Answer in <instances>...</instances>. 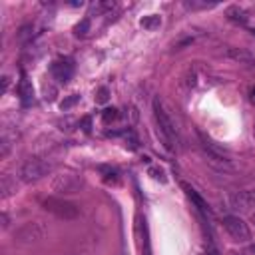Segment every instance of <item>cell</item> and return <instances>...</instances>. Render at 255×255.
<instances>
[{"instance_id":"18","label":"cell","mask_w":255,"mask_h":255,"mask_svg":"<svg viewBox=\"0 0 255 255\" xmlns=\"http://www.w3.org/2000/svg\"><path fill=\"white\" fill-rule=\"evenodd\" d=\"M78 102H80V96H78V94H72L70 98H66V100H62V104H60V108H62V110H70V108H72L74 104H78Z\"/></svg>"},{"instance_id":"27","label":"cell","mask_w":255,"mask_h":255,"mask_svg":"<svg viewBox=\"0 0 255 255\" xmlns=\"http://www.w3.org/2000/svg\"><path fill=\"white\" fill-rule=\"evenodd\" d=\"M253 135H255V122H253Z\"/></svg>"},{"instance_id":"26","label":"cell","mask_w":255,"mask_h":255,"mask_svg":"<svg viewBox=\"0 0 255 255\" xmlns=\"http://www.w3.org/2000/svg\"><path fill=\"white\" fill-rule=\"evenodd\" d=\"M251 221H253V223H255V213H253V215H251Z\"/></svg>"},{"instance_id":"2","label":"cell","mask_w":255,"mask_h":255,"mask_svg":"<svg viewBox=\"0 0 255 255\" xmlns=\"http://www.w3.org/2000/svg\"><path fill=\"white\" fill-rule=\"evenodd\" d=\"M52 167H54L52 161L42 159V157H32V159H28V161L22 163L18 175H20V179H22L24 183H34V181L46 177V175L52 171Z\"/></svg>"},{"instance_id":"9","label":"cell","mask_w":255,"mask_h":255,"mask_svg":"<svg viewBox=\"0 0 255 255\" xmlns=\"http://www.w3.org/2000/svg\"><path fill=\"white\" fill-rule=\"evenodd\" d=\"M42 235H44V227H40L38 223H28L18 231V237L22 241H38L42 239Z\"/></svg>"},{"instance_id":"11","label":"cell","mask_w":255,"mask_h":255,"mask_svg":"<svg viewBox=\"0 0 255 255\" xmlns=\"http://www.w3.org/2000/svg\"><path fill=\"white\" fill-rule=\"evenodd\" d=\"M0 195H2V199H6V197H10L14 191H16V179H12V175H2V179H0Z\"/></svg>"},{"instance_id":"25","label":"cell","mask_w":255,"mask_h":255,"mask_svg":"<svg viewBox=\"0 0 255 255\" xmlns=\"http://www.w3.org/2000/svg\"><path fill=\"white\" fill-rule=\"evenodd\" d=\"M207 255H217V251H215V249H213V247H211V249H209V251H207Z\"/></svg>"},{"instance_id":"4","label":"cell","mask_w":255,"mask_h":255,"mask_svg":"<svg viewBox=\"0 0 255 255\" xmlns=\"http://www.w3.org/2000/svg\"><path fill=\"white\" fill-rule=\"evenodd\" d=\"M221 223H223V229L229 233V237H231L233 241H237V243H247V241L251 239V231H249L247 223H245L241 217H237V215H225Z\"/></svg>"},{"instance_id":"14","label":"cell","mask_w":255,"mask_h":255,"mask_svg":"<svg viewBox=\"0 0 255 255\" xmlns=\"http://www.w3.org/2000/svg\"><path fill=\"white\" fill-rule=\"evenodd\" d=\"M227 18H229L231 22H239V24H245V22H247L245 10H241V8H237V6L227 8Z\"/></svg>"},{"instance_id":"1","label":"cell","mask_w":255,"mask_h":255,"mask_svg":"<svg viewBox=\"0 0 255 255\" xmlns=\"http://www.w3.org/2000/svg\"><path fill=\"white\" fill-rule=\"evenodd\" d=\"M153 116H155L157 129H159V135L163 139V145L169 151H173L177 147V129H175L171 118L167 116V112L163 110V106H161L159 100H153Z\"/></svg>"},{"instance_id":"8","label":"cell","mask_w":255,"mask_h":255,"mask_svg":"<svg viewBox=\"0 0 255 255\" xmlns=\"http://www.w3.org/2000/svg\"><path fill=\"white\" fill-rule=\"evenodd\" d=\"M225 56L231 58V60H235V62H239V64H247V66L255 64V56L251 52H247L245 48H233V46H229L225 50Z\"/></svg>"},{"instance_id":"24","label":"cell","mask_w":255,"mask_h":255,"mask_svg":"<svg viewBox=\"0 0 255 255\" xmlns=\"http://www.w3.org/2000/svg\"><path fill=\"white\" fill-rule=\"evenodd\" d=\"M2 227H4V229L8 227V215H6V213H2Z\"/></svg>"},{"instance_id":"20","label":"cell","mask_w":255,"mask_h":255,"mask_svg":"<svg viewBox=\"0 0 255 255\" xmlns=\"http://www.w3.org/2000/svg\"><path fill=\"white\" fill-rule=\"evenodd\" d=\"M96 102H98V104L108 102V88H100V90H98V98H96Z\"/></svg>"},{"instance_id":"12","label":"cell","mask_w":255,"mask_h":255,"mask_svg":"<svg viewBox=\"0 0 255 255\" xmlns=\"http://www.w3.org/2000/svg\"><path fill=\"white\" fill-rule=\"evenodd\" d=\"M18 94H20V98H22L24 104H30V102H32V98H34V90H32V84H30L26 78L20 82V86H18Z\"/></svg>"},{"instance_id":"19","label":"cell","mask_w":255,"mask_h":255,"mask_svg":"<svg viewBox=\"0 0 255 255\" xmlns=\"http://www.w3.org/2000/svg\"><path fill=\"white\" fill-rule=\"evenodd\" d=\"M10 145H12V143H10V137H8V133H4V135H2V139H0V155H2V157L8 153Z\"/></svg>"},{"instance_id":"6","label":"cell","mask_w":255,"mask_h":255,"mask_svg":"<svg viewBox=\"0 0 255 255\" xmlns=\"http://www.w3.org/2000/svg\"><path fill=\"white\" fill-rule=\"evenodd\" d=\"M181 189H183V191H185V195L191 199V203L195 205L197 213H201V217H203V219H209V217H211V211H209V205L205 203V199H203V197H201V195H199V193H197L189 183H185V181L181 183Z\"/></svg>"},{"instance_id":"10","label":"cell","mask_w":255,"mask_h":255,"mask_svg":"<svg viewBox=\"0 0 255 255\" xmlns=\"http://www.w3.org/2000/svg\"><path fill=\"white\" fill-rule=\"evenodd\" d=\"M78 185H80V181H78L74 175H60V177L54 181V189L64 191V193H72Z\"/></svg>"},{"instance_id":"5","label":"cell","mask_w":255,"mask_h":255,"mask_svg":"<svg viewBox=\"0 0 255 255\" xmlns=\"http://www.w3.org/2000/svg\"><path fill=\"white\" fill-rule=\"evenodd\" d=\"M197 135H199V147H201L203 155L207 157V161L213 163V165H217V167H229V157H227L205 133L197 131Z\"/></svg>"},{"instance_id":"13","label":"cell","mask_w":255,"mask_h":255,"mask_svg":"<svg viewBox=\"0 0 255 255\" xmlns=\"http://www.w3.org/2000/svg\"><path fill=\"white\" fill-rule=\"evenodd\" d=\"M139 24H141V28H143V30H149V32H151V30H157V28L161 26V16H157V14L143 16Z\"/></svg>"},{"instance_id":"22","label":"cell","mask_w":255,"mask_h":255,"mask_svg":"<svg viewBox=\"0 0 255 255\" xmlns=\"http://www.w3.org/2000/svg\"><path fill=\"white\" fill-rule=\"evenodd\" d=\"M8 86H10V76H2V94L8 92Z\"/></svg>"},{"instance_id":"16","label":"cell","mask_w":255,"mask_h":255,"mask_svg":"<svg viewBox=\"0 0 255 255\" xmlns=\"http://www.w3.org/2000/svg\"><path fill=\"white\" fill-rule=\"evenodd\" d=\"M118 116H120V112H118L116 108H106V110L102 112V122H104V124H110V122L118 120Z\"/></svg>"},{"instance_id":"15","label":"cell","mask_w":255,"mask_h":255,"mask_svg":"<svg viewBox=\"0 0 255 255\" xmlns=\"http://www.w3.org/2000/svg\"><path fill=\"white\" fill-rule=\"evenodd\" d=\"M147 175H149L151 179H155V181H161V183L167 181V177H165V169H163V167H157V165H151V167L147 169Z\"/></svg>"},{"instance_id":"21","label":"cell","mask_w":255,"mask_h":255,"mask_svg":"<svg viewBox=\"0 0 255 255\" xmlns=\"http://www.w3.org/2000/svg\"><path fill=\"white\" fill-rule=\"evenodd\" d=\"M30 30H32V26H24V28L20 30L18 38H20V40H28V38H32V32H30Z\"/></svg>"},{"instance_id":"3","label":"cell","mask_w":255,"mask_h":255,"mask_svg":"<svg viewBox=\"0 0 255 255\" xmlns=\"http://www.w3.org/2000/svg\"><path fill=\"white\" fill-rule=\"evenodd\" d=\"M42 207L62 219H76L80 215V207L74 205L72 201H66V199H60V197H48L42 201Z\"/></svg>"},{"instance_id":"23","label":"cell","mask_w":255,"mask_h":255,"mask_svg":"<svg viewBox=\"0 0 255 255\" xmlns=\"http://www.w3.org/2000/svg\"><path fill=\"white\" fill-rule=\"evenodd\" d=\"M249 102H251V104H255V88H251V90H249Z\"/></svg>"},{"instance_id":"7","label":"cell","mask_w":255,"mask_h":255,"mask_svg":"<svg viewBox=\"0 0 255 255\" xmlns=\"http://www.w3.org/2000/svg\"><path fill=\"white\" fill-rule=\"evenodd\" d=\"M50 72H52L54 80H58L60 84H66V82L72 78V74H74V64H72L70 60H56V62L52 64Z\"/></svg>"},{"instance_id":"17","label":"cell","mask_w":255,"mask_h":255,"mask_svg":"<svg viewBox=\"0 0 255 255\" xmlns=\"http://www.w3.org/2000/svg\"><path fill=\"white\" fill-rule=\"evenodd\" d=\"M88 30H90V20L86 18V20H82V22L76 26V36H78V38H84V36L88 34Z\"/></svg>"}]
</instances>
